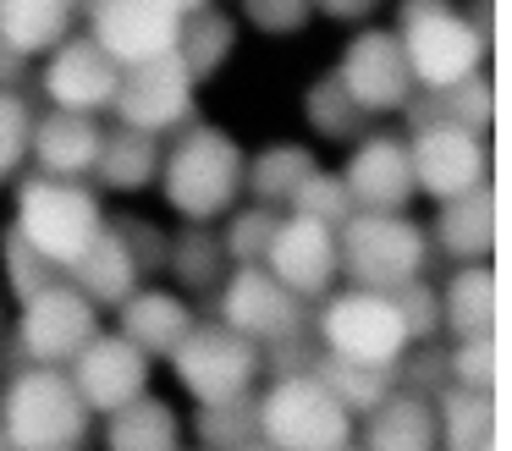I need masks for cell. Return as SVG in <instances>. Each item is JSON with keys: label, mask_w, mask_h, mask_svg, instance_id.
Segmentation results:
<instances>
[{"label": "cell", "mask_w": 512, "mask_h": 451, "mask_svg": "<svg viewBox=\"0 0 512 451\" xmlns=\"http://www.w3.org/2000/svg\"><path fill=\"white\" fill-rule=\"evenodd\" d=\"M182 138L160 154V193L193 226H210L221 220L232 204H243V143L226 127H210V121H188L177 127Z\"/></svg>", "instance_id": "1"}, {"label": "cell", "mask_w": 512, "mask_h": 451, "mask_svg": "<svg viewBox=\"0 0 512 451\" xmlns=\"http://www.w3.org/2000/svg\"><path fill=\"white\" fill-rule=\"evenodd\" d=\"M94 413L61 363H17L0 385V429L17 451H72L89 440Z\"/></svg>", "instance_id": "2"}, {"label": "cell", "mask_w": 512, "mask_h": 451, "mask_svg": "<svg viewBox=\"0 0 512 451\" xmlns=\"http://www.w3.org/2000/svg\"><path fill=\"white\" fill-rule=\"evenodd\" d=\"M254 418H259V446L276 451H342L353 446V424H358L314 369L270 374L265 396L254 402Z\"/></svg>", "instance_id": "3"}, {"label": "cell", "mask_w": 512, "mask_h": 451, "mask_svg": "<svg viewBox=\"0 0 512 451\" xmlns=\"http://www.w3.org/2000/svg\"><path fill=\"white\" fill-rule=\"evenodd\" d=\"M397 39L413 88H452L457 77L479 72L490 55V39L452 0H397Z\"/></svg>", "instance_id": "4"}, {"label": "cell", "mask_w": 512, "mask_h": 451, "mask_svg": "<svg viewBox=\"0 0 512 451\" xmlns=\"http://www.w3.org/2000/svg\"><path fill=\"white\" fill-rule=\"evenodd\" d=\"M430 264V237L408 209H353L336 226V270L353 275L358 286L391 292L408 275H424Z\"/></svg>", "instance_id": "5"}, {"label": "cell", "mask_w": 512, "mask_h": 451, "mask_svg": "<svg viewBox=\"0 0 512 451\" xmlns=\"http://www.w3.org/2000/svg\"><path fill=\"white\" fill-rule=\"evenodd\" d=\"M12 226L23 231L45 259H56L61 270H67V264L94 242V231L105 226V209H100V198L83 187V176H45V171H34V176L17 182Z\"/></svg>", "instance_id": "6"}, {"label": "cell", "mask_w": 512, "mask_h": 451, "mask_svg": "<svg viewBox=\"0 0 512 451\" xmlns=\"http://www.w3.org/2000/svg\"><path fill=\"white\" fill-rule=\"evenodd\" d=\"M166 363L193 402H232V396H248L254 380L265 374L259 341H248L243 330H232L226 319H204V325L193 319V330L171 347Z\"/></svg>", "instance_id": "7"}, {"label": "cell", "mask_w": 512, "mask_h": 451, "mask_svg": "<svg viewBox=\"0 0 512 451\" xmlns=\"http://www.w3.org/2000/svg\"><path fill=\"white\" fill-rule=\"evenodd\" d=\"M314 336H320V352H331V358L380 363V369H397L408 358V330H402L397 303H391V292H375V286L336 297L325 292Z\"/></svg>", "instance_id": "8"}, {"label": "cell", "mask_w": 512, "mask_h": 451, "mask_svg": "<svg viewBox=\"0 0 512 451\" xmlns=\"http://www.w3.org/2000/svg\"><path fill=\"white\" fill-rule=\"evenodd\" d=\"M94 330H100V308L61 275V281L39 286L34 297H23L12 347L23 363H61V369H67Z\"/></svg>", "instance_id": "9"}, {"label": "cell", "mask_w": 512, "mask_h": 451, "mask_svg": "<svg viewBox=\"0 0 512 451\" xmlns=\"http://www.w3.org/2000/svg\"><path fill=\"white\" fill-rule=\"evenodd\" d=\"M111 110H116V121L144 127V132L160 138V132H177V127L193 121V110H199V83H193L188 66L177 61V50L149 55V61L122 66L116 94H111Z\"/></svg>", "instance_id": "10"}, {"label": "cell", "mask_w": 512, "mask_h": 451, "mask_svg": "<svg viewBox=\"0 0 512 451\" xmlns=\"http://www.w3.org/2000/svg\"><path fill=\"white\" fill-rule=\"evenodd\" d=\"M408 160H413V187L424 198H435V204L490 182V143L485 132H468L463 121H424V127H413Z\"/></svg>", "instance_id": "11"}, {"label": "cell", "mask_w": 512, "mask_h": 451, "mask_svg": "<svg viewBox=\"0 0 512 451\" xmlns=\"http://www.w3.org/2000/svg\"><path fill=\"white\" fill-rule=\"evenodd\" d=\"M331 72L342 77V88L353 94V105L364 116H391L413 94V72H408L397 28H358Z\"/></svg>", "instance_id": "12"}, {"label": "cell", "mask_w": 512, "mask_h": 451, "mask_svg": "<svg viewBox=\"0 0 512 451\" xmlns=\"http://www.w3.org/2000/svg\"><path fill=\"white\" fill-rule=\"evenodd\" d=\"M83 17H89V39L111 61L133 66V61H149V55L177 50V33L188 11L177 0H94Z\"/></svg>", "instance_id": "13"}, {"label": "cell", "mask_w": 512, "mask_h": 451, "mask_svg": "<svg viewBox=\"0 0 512 451\" xmlns=\"http://www.w3.org/2000/svg\"><path fill=\"white\" fill-rule=\"evenodd\" d=\"M259 264H265L292 297L320 303L336 286V226H325V220H314V215H298V209H281L276 237H270V248Z\"/></svg>", "instance_id": "14"}, {"label": "cell", "mask_w": 512, "mask_h": 451, "mask_svg": "<svg viewBox=\"0 0 512 451\" xmlns=\"http://www.w3.org/2000/svg\"><path fill=\"white\" fill-rule=\"evenodd\" d=\"M149 369H155V358L144 347H133L122 330H111V336L94 330L72 358V385H78L83 407L105 418L122 402H133L138 391H149Z\"/></svg>", "instance_id": "15"}, {"label": "cell", "mask_w": 512, "mask_h": 451, "mask_svg": "<svg viewBox=\"0 0 512 451\" xmlns=\"http://www.w3.org/2000/svg\"><path fill=\"white\" fill-rule=\"evenodd\" d=\"M215 292H221V319L259 347L303 325V297H292L265 264H237L232 275H221Z\"/></svg>", "instance_id": "16"}, {"label": "cell", "mask_w": 512, "mask_h": 451, "mask_svg": "<svg viewBox=\"0 0 512 451\" xmlns=\"http://www.w3.org/2000/svg\"><path fill=\"white\" fill-rule=\"evenodd\" d=\"M50 61L45 72H39V83H45V99L61 110H89V116H100V110H111V94H116V77H122V61H111V55L100 50V44L89 39V33H67L61 44H50Z\"/></svg>", "instance_id": "17"}, {"label": "cell", "mask_w": 512, "mask_h": 451, "mask_svg": "<svg viewBox=\"0 0 512 451\" xmlns=\"http://www.w3.org/2000/svg\"><path fill=\"white\" fill-rule=\"evenodd\" d=\"M342 182H347V198L353 209H408L419 198L413 187V160H408V143L402 138H358L353 160L342 165Z\"/></svg>", "instance_id": "18"}, {"label": "cell", "mask_w": 512, "mask_h": 451, "mask_svg": "<svg viewBox=\"0 0 512 451\" xmlns=\"http://www.w3.org/2000/svg\"><path fill=\"white\" fill-rule=\"evenodd\" d=\"M100 138H105V127L89 116V110L50 105L45 116H34V138H28L34 171H45V176H89L94 160H100Z\"/></svg>", "instance_id": "19"}, {"label": "cell", "mask_w": 512, "mask_h": 451, "mask_svg": "<svg viewBox=\"0 0 512 451\" xmlns=\"http://www.w3.org/2000/svg\"><path fill=\"white\" fill-rule=\"evenodd\" d=\"M430 248H441L452 264L490 259L496 253V187L479 182L468 193L441 198V215L430 226Z\"/></svg>", "instance_id": "20"}, {"label": "cell", "mask_w": 512, "mask_h": 451, "mask_svg": "<svg viewBox=\"0 0 512 451\" xmlns=\"http://www.w3.org/2000/svg\"><path fill=\"white\" fill-rule=\"evenodd\" d=\"M116 330H122L133 347H144L149 358H171V347L193 330V308H188V297H177V292L133 286V292L116 303Z\"/></svg>", "instance_id": "21"}, {"label": "cell", "mask_w": 512, "mask_h": 451, "mask_svg": "<svg viewBox=\"0 0 512 451\" xmlns=\"http://www.w3.org/2000/svg\"><path fill=\"white\" fill-rule=\"evenodd\" d=\"M61 275H67V281L78 286V292L89 297L94 308H116L138 281H144V270H138V259L127 253L122 231H116L111 220H105V226L94 231V242H89V248H83Z\"/></svg>", "instance_id": "22"}, {"label": "cell", "mask_w": 512, "mask_h": 451, "mask_svg": "<svg viewBox=\"0 0 512 451\" xmlns=\"http://www.w3.org/2000/svg\"><path fill=\"white\" fill-rule=\"evenodd\" d=\"M353 440H364V446H375V451H430V446H441V435H435V402L419 391H397V385H391V391L364 413V429H358Z\"/></svg>", "instance_id": "23"}, {"label": "cell", "mask_w": 512, "mask_h": 451, "mask_svg": "<svg viewBox=\"0 0 512 451\" xmlns=\"http://www.w3.org/2000/svg\"><path fill=\"white\" fill-rule=\"evenodd\" d=\"M435 402V435L452 451H496L501 446V407L496 391H474V385H441Z\"/></svg>", "instance_id": "24"}, {"label": "cell", "mask_w": 512, "mask_h": 451, "mask_svg": "<svg viewBox=\"0 0 512 451\" xmlns=\"http://www.w3.org/2000/svg\"><path fill=\"white\" fill-rule=\"evenodd\" d=\"M160 154H166V149H160L155 132L116 121V127L100 138V160H94V176H100L111 193H144V187L160 176Z\"/></svg>", "instance_id": "25"}, {"label": "cell", "mask_w": 512, "mask_h": 451, "mask_svg": "<svg viewBox=\"0 0 512 451\" xmlns=\"http://www.w3.org/2000/svg\"><path fill=\"white\" fill-rule=\"evenodd\" d=\"M182 440V418L166 396L138 391L116 413H105V446L111 451H171Z\"/></svg>", "instance_id": "26"}, {"label": "cell", "mask_w": 512, "mask_h": 451, "mask_svg": "<svg viewBox=\"0 0 512 451\" xmlns=\"http://www.w3.org/2000/svg\"><path fill=\"white\" fill-rule=\"evenodd\" d=\"M496 264L490 259H468L457 264V275L441 286V325L452 336H468V330H496Z\"/></svg>", "instance_id": "27"}, {"label": "cell", "mask_w": 512, "mask_h": 451, "mask_svg": "<svg viewBox=\"0 0 512 451\" xmlns=\"http://www.w3.org/2000/svg\"><path fill=\"white\" fill-rule=\"evenodd\" d=\"M314 165L320 160H314L309 143H270V149H259V154L243 160V193L259 198V204L287 209L292 193L303 187V176H309Z\"/></svg>", "instance_id": "28"}, {"label": "cell", "mask_w": 512, "mask_h": 451, "mask_svg": "<svg viewBox=\"0 0 512 451\" xmlns=\"http://www.w3.org/2000/svg\"><path fill=\"white\" fill-rule=\"evenodd\" d=\"M237 50V17H226V11L215 6H199L182 17V33H177V61L188 66L193 83H210V77H221V66L232 61Z\"/></svg>", "instance_id": "29"}, {"label": "cell", "mask_w": 512, "mask_h": 451, "mask_svg": "<svg viewBox=\"0 0 512 451\" xmlns=\"http://www.w3.org/2000/svg\"><path fill=\"white\" fill-rule=\"evenodd\" d=\"M72 22H78V6H72V0H0V33H6L28 61L67 39Z\"/></svg>", "instance_id": "30"}, {"label": "cell", "mask_w": 512, "mask_h": 451, "mask_svg": "<svg viewBox=\"0 0 512 451\" xmlns=\"http://www.w3.org/2000/svg\"><path fill=\"white\" fill-rule=\"evenodd\" d=\"M166 270L182 292H215V286H221V270H226V248L204 226L188 220L182 237H166Z\"/></svg>", "instance_id": "31"}, {"label": "cell", "mask_w": 512, "mask_h": 451, "mask_svg": "<svg viewBox=\"0 0 512 451\" xmlns=\"http://www.w3.org/2000/svg\"><path fill=\"white\" fill-rule=\"evenodd\" d=\"M314 374L331 385L336 402H342L353 418H364L369 407H375L380 396L397 385V369H380V363H353V358H331V352H320V358H314Z\"/></svg>", "instance_id": "32"}, {"label": "cell", "mask_w": 512, "mask_h": 451, "mask_svg": "<svg viewBox=\"0 0 512 451\" xmlns=\"http://www.w3.org/2000/svg\"><path fill=\"white\" fill-rule=\"evenodd\" d=\"M193 435H199V446H210V451H243V446H259L254 391H248V396H232V402H199Z\"/></svg>", "instance_id": "33"}, {"label": "cell", "mask_w": 512, "mask_h": 451, "mask_svg": "<svg viewBox=\"0 0 512 451\" xmlns=\"http://www.w3.org/2000/svg\"><path fill=\"white\" fill-rule=\"evenodd\" d=\"M303 116H309V127L320 132V138H358V127H364V110L353 105V94L342 88V77L325 72L309 83V94H303Z\"/></svg>", "instance_id": "34"}, {"label": "cell", "mask_w": 512, "mask_h": 451, "mask_svg": "<svg viewBox=\"0 0 512 451\" xmlns=\"http://www.w3.org/2000/svg\"><path fill=\"white\" fill-rule=\"evenodd\" d=\"M0 275H6V292L23 303V297L39 292V286L61 281V264L45 259V253H39L17 226H6V231H0Z\"/></svg>", "instance_id": "35"}, {"label": "cell", "mask_w": 512, "mask_h": 451, "mask_svg": "<svg viewBox=\"0 0 512 451\" xmlns=\"http://www.w3.org/2000/svg\"><path fill=\"white\" fill-rule=\"evenodd\" d=\"M446 374L452 385H474V391H496L501 380V341L496 330H468L446 347Z\"/></svg>", "instance_id": "36"}, {"label": "cell", "mask_w": 512, "mask_h": 451, "mask_svg": "<svg viewBox=\"0 0 512 451\" xmlns=\"http://www.w3.org/2000/svg\"><path fill=\"white\" fill-rule=\"evenodd\" d=\"M276 220H281V209L276 204H248V209H226V237H221V248H226V259L232 264H259L265 259V248H270V237H276Z\"/></svg>", "instance_id": "37"}, {"label": "cell", "mask_w": 512, "mask_h": 451, "mask_svg": "<svg viewBox=\"0 0 512 451\" xmlns=\"http://www.w3.org/2000/svg\"><path fill=\"white\" fill-rule=\"evenodd\" d=\"M391 303L402 314V330H408V347H430L441 336V292H435L424 275H408L402 286H391Z\"/></svg>", "instance_id": "38"}, {"label": "cell", "mask_w": 512, "mask_h": 451, "mask_svg": "<svg viewBox=\"0 0 512 451\" xmlns=\"http://www.w3.org/2000/svg\"><path fill=\"white\" fill-rule=\"evenodd\" d=\"M28 138H34V105L17 88H0V187L17 182L28 165Z\"/></svg>", "instance_id": "39"}, {"label": "cell", "mask_w": 512, "mask_h": 451, "mask_svg": "<svg viewBox=\"0 0 512 451\" xmlns=\"http://www.w3.org/2000/svg\"><path fill=\"white\" fill-rule=\"evenodd\" d=\"M441 105H446V116L463 121L468 132H485L490 138V127H496V83L485 77V66L457 77L452 88H441Z\"/></svg>", "instance_id": "40"}, {"label": "cell", "mask_w": 512, "mask_h": 451, "mask_svg": "<svg viewBox=\"0 0 512 451\" xmlns=\"http://www.w3.org/2000/svg\"><path fill=\"white\" fill-rule=\"evenodd\" d=\"M287 209H298V215H314V220H325V226H342V220L353 215V198H347V182H342V176L325 171V165H314V171L303 176V187L292 193Z\"/></svg>", "instance_id": "41"}, {"label": "cell", "mask_w": 512, "mask_h": 451, "mask_svg": "<svg viewBox=\"0 0 512 451\" xmlns=\"http://www.w3.org/2000/svg\"><path fill=\"white\" fill-rule=\"evenodd\" d=\"M243 22L265 39H287L314 22V0H243Z\"/></svg>", "instance_id": "42"}, {"label": "cell", "mask_w": 512, "mask_h": 451, "mask_svg": "<svg viewBox=\"0 0 512 451\" xmlns=\"http://www.w3.org/2000/svg\"><path fill=\"white\" fill-rule=\"evenodd\" d=\"M111 226L122 231L127 253L138 259V270H144V275L166 270V231H160V226H149V220H138V215H116Z\"/></svg>", "instance_id": "43"}, {"label": "cell", "mask_w": 512, "mask_h": 451, "mask_svg": "<svg viewBox=\"0 0 512 451\" xmlns=\"http://www.w3.org/2000/svg\"><path fill=\"white\" fill-rule=\"evenodd\" d=\"M397 369H402V363H397ZM441 385H452V374H446V352H419V358L402 369V391L435 396Z\"/></svg>", "instance_id": "44"}, {"label": "cell", "mask_w": 512, "mask_h": 451, "mask_svg": "<svg viewBox=\"0 0 512 451\" xmlns=\"http://www.w3.org/2000/svg\"><path fill=\"white\" fill-rule=\"evenodd\" d=\"M386 0H314V17H331V22H369Z\"/></svg>", "instance_id": "45"}, {"label": "cell", "mask_w": 512, "mask_h": 451, "mask_svg": "<svg viewBox=\"0 0 512 451\" xmlns=\"http://www.w3.org/2000/svg\"><path fill=\"white\" fill-rule=\"evenodd\" d=\"M28 77V55L17 50L12 39H6V33H0V88H17Z\"/></svg>", "instance_id": "46"}, {"label": "cell", "mask_w": 512, "mask_h": 451, "mask_svg": "<svg viewBox=\"0 0 512 451\" xmlns=\"http://www.w3.org/2000/svg\"><path fill=\"white\" fill-rule=\"evenodd\" d=\"M182 11H199V6H210V0H177Z\"/></svg>", "instance_id": "47"}, {"label": "cell", "mask_w": 512, "mask_h": 451, "mask_svg": "<svg viewBox=\"0 0 512 451\" xmlns=\"http://www.w3.org/2000/svg\"><path fill=\"white\" fill-rule=\"evenodd\" d=\"M72 6H78V11H89V6H94V0H72Z\"/></svg>", "instance_id": "48"}]
</instances>
